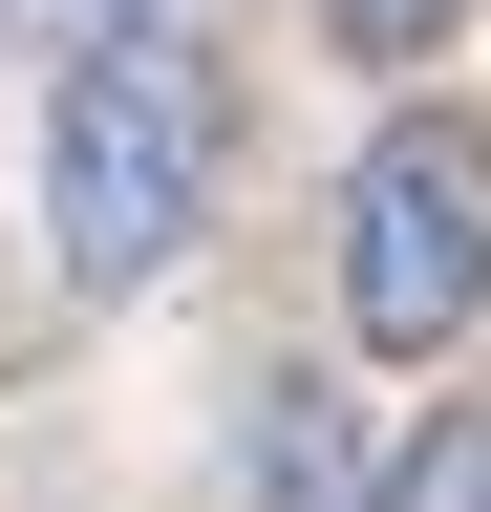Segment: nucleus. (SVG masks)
Listing matches in <instances>:
<instances>
[{
  "label": "nucleus",
  "instance_id": "f257e3e1",
  "mask_svg": "<svg viewBox=\"0 0 491 512\" xmlns=\"http://www.w3.org/2000/svg\"><path fill=\"white\" fill-rule=\"evenodd\" d=\"M214 150H235V107H214V43L193 22L65 43V86H43V235H65V278L86 299L171 278V256L214 235Z\"/></svg>",
  "mask_w": 491,
  "mask_h": 512
},
{
  "label": "nucleus",
  "instance_id": "20e7f679",
  "mask_svg": "<svg viewBox=\"0 0 491 512\" xmlns=\"http://www.w3.org/2000/svg\"><path fill=\"white\" fill-rule=\"evenodd\" d=\"M363 512H491V427H406Z\"/></svg>",
  "mask_w": 491,
  "mask_h": 512
},
{
  "label": "nucleus",
  "instance_id": "f03ea898",
  "mask_svg": "<svg viewBox=\"0 0 491 512\" xmlns=\"http://www.w3.org/2000/svg\"><path fill=\"white\" fill-rule=\"evenodd\" d=\"M491 320V128L470 107H385L342 171V342L385 363H449Z\"/></svg>",
  "mask_w": 491,
  "mask_h": 512
},
{
  "label": "nucleus",
  "instance_id": "423d86ee",
  "mask_svg": "<svg viewBox=\"0 0 491 512\" xmlns=\"http://www.w3.org/2000/svg\"><path fill=\"white\" fill-rule=\"evenodd\" d=\"M22 43H107V22H171V0H0Z\"/></svg>",
  "mask_w": 491,
  "mask_h": 512
},
{
  "label": "nucleus",
  "instance_id": "7ed1b4c3",
  "mask_svg": "<svg viewBox=\"0 0 491 512\" xmlns=\"http://www.w3.org/2000/svg\"><path fill=\"white\" fill-rule=\"evenodd\" d=\"M257 406H278L257 427V491L278 512H342V406H321V384H257Z\"/></svg>",
  "mask_w": 491,
  "mask_h": 512
},
{
  "label": "nucleus",
  "instance_id": "39448f33",
  "mask_svg": "<svg viewBox=\"0 0 491 512\" xmlns=\"http://www.w3.org/2000/svg\"><path fill=\"white\" fill-rule=\"evenodd\" d=\"M449 22H470V0H321V43H342V64H427Z\"/></svg>",
  "mask_w": 491,
  "mask_h": 512
}]
</instances>
